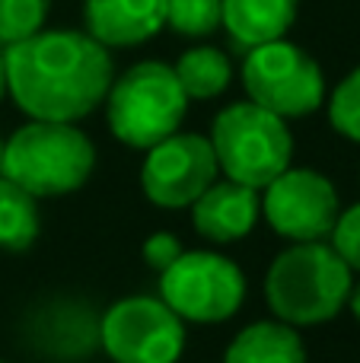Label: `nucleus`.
I'll use <instances>...</instances> for the list:
<instances>
[{"instance_id": "2eb2a0df", "label": "nucleus", "mask_w": 360, "mask_h": 363, "mask_svg": "<svg viewBox=\"0 0 360 363\" xmlns=\"http://www.w3.org/2000/svg\"><path fill=\"white\" fill-rule=\"evenodd\" d=\"M179 83H182L185 96L191 99H217L227 93L230 80H233V61L227 51L214 48V45H195L189 48L176 64Z\"/></svg>"}, {"instance_id": "f257e3e1", "label": "nucleus", "mask_w": 360, "mask_h": 363, "mask_svg": "<svg viewBox=\"0 0 360 363\" xmlns=\"http://www.w3.org/2000/svg\"><path fill=\"white\" fill-rule=\"evenodd\" d=\"M6 96L35 121H74L106 102L115 80L106 45L77 29H42L4 48Z\"/></svg>"}, {"instance_id": "1a4fd4ad", "label": "nucleus", "mask_w": 360, "mask_h": 363, "mask_svg": "<svg viewBox=\"0 0 360 363\" xmlns=\"http://www.w3.org/2000/svg\"><path fill=\"white\" fill-rule=\"evenodd\" d=\"M220 176L214 147L204 134L176 131L153 144L140 166V188L157 207H191Z\"/></svg>"}, {"instance_id": "6ab92c4d", "label": "nucleus", "mask_w": 360, "mask_h": 363, "mask_svg": "<svg viewBox=\"0 0 360 363\" xmlns=\"http://www.w3.org/2000/svg\"><path fill=\"white\" fill-rule=\"evenodd\" d=\"M329 121L342 138L360 144V67H354L329 96Z\"/></svg>"}, {"instance_id": "6e6552de", "label": "nucleus", "mask_w": 360, "mask_h": 363, "mask_svg": "<svg viewBox=\"0 0 360 363\" xmlns=\"http://www.w3.org/2000/svg\"><path fill=\"white\" fill-rule=\"evenodd\" d=\"M99 341L115 363H176L185 322L159 296H125L102 315Z\"/></svg>"}, {"instance_id": "f8f14e48", "label": "nucleus", "mask_w": 360, "mask_h": 363, "mask_svg": "<svg viewBox=\"0 0 360 363\" xmlns=\"http://www.w3.org/2000/svg\"><path fill=\"white\" fill-rule=\"evenodd\" d=\"M261 213L259 191L240 182H214L201 198L191 204V223L198 236L210 239L217 245H230L246 239L255 230Z\"/></svg>"}, {"instance_id": "9b49d317", "label": "nucleus", "mask_w": 360, "mask_h": 363, "mask_svg": "<svg viewBox=\"0 0 360 363\" xmlns=\"http://www.w3.org/2000/svg\"><path fill=\"white\" fill-rule=\"evenodd\" d=\"M86 35L106 48H131L166 29V0H83Z\"/></svg>"}, {"instance_id": "dca6fc26", "label": "nucleus", "mask_w": 360, "mask_h": 363, "mask_svg": "<svg viewBox=\"0 0 360 363\" xmlns=\"http://www.w3.org/2000/svg\"><path fill=\"white\" fill-rule=\"evenodd\" d=\"M38 198L0 172V249L23 252L38 239Z\"/></svg>"}, {"instance_id": "5701e85b", "label": "nucleus", "mask_w": 360, "mask_h": 363, "mask_svg": "<svg viewBox=\"0 0 360 363\" xmlns=\"http://www.w3.org/2000/svg\"><path fill=\"white\" fill-rule=\"evenodd\" d=\"M6 96V64H4V55H0V102Z\"/></svg>"}, {"instance_id": "7ed1b4c3", "label": "nucleus", "mask_w": 360, "mask_h": 363, "mask_svg": "<svg viewBox=\"0 0 360 363\" xmlns=\"http://www.w3.org/2000/svg\"><path fill=\"white\" fill-rule=\"evenodd\" d=\"M96 166V147L77 125L35 121L4 140V176L35 198H61L86 185Z\"/></svg>"}, {"instance_id": "0eeeda50", "label": "nucleus", "mask_w": 360, "mask_h": 363, "mask_svg": "<svg viewBox=\"0 0 360 363\" xmlns=\"http://www.w3.org/2000/svg\"><path fill=\"white\" fill-rule=\"evenodd\" d=\"M242 86L249 102L274 112L278 118H306L325 102V77L316 57L300 45L278 38L246 51Z\"/></svg>"}, {"instance_id": "aec40b11", "label": "nucleus", "mask_w": 360, "mask_h": 363, "mask_svg": "<svg viewBox=\"0 0 360 363\" xmlns=\"http://www.w3.org/2000/svg\"><path fill=\"white\" fill-rule=\"evenodd\" d=\"M332 249L342 255V262L351 271H360V204H351L348 211L338 213L335 230H332Z\"/></svg>"}, {"instance_id": "a211bd4d", "label": "nucleus", "mask_w": 360, "mask_h": 363, "mask_svg": "<svg viewBox=\"0 0 360 363\" xmlns=\"http://www.w3.org/2000/svg\"><path fill=\"white\" fill-rule=\"evenodd\" d=\"M51 0H0V45H16L45 29Z\"/></svg>"}, {"instance_id": "393cba45", "label": "nucleus", "mask_w": 360, "mask_h": 363, "mask_svg": "<svg viewBox=\"0 0 360 363\" xmlns=\"http://www.w3.org/2000/svg\"><path fill=\"white\" fill-rule=\"evenodd\" d=\"M0 363H4V360H0Z\"/></svg>"}, {"instance_id": "f03ea898", "label": "nucleus", "mask_w": 360, "mask_h": 363, "mask_svg": "<svg viewBox=\"0 0 360 363\" xmlns=\"http://www.w3.org/2000/svg\"><path fill=\"white\" fill-rule=\"evenodd\" d=\"M354 271L329 242H291L271 262L265 296L278 322L293 328L322 325L348 306Z\"/></svg>"}, {"instance_id": "4be33fe9", "label": "nucleus", "mask_w": 360, "mask_h": 363, "mask_svg": "<svg viewBox=\"0 0 360 363\" xmlns=\"http://www.w3.org/2000/svg\"><path fill=\"white\" fill-rule=\"evenodd\" d=\"M348 306H351V313H354V319L360 322V281L351 287V296H348Z\"/></svg>"}, {"instance_id": "4468645a", "label": "nucleus", "mask_w": 360, "mask_h": 363, "mask_svg": "<svg viewBox=\"0 0 360 363\" xmlns=\"http://www.w3.org/2000/svg\"><path fill=\"white\" fill-rule=\"evenodd\" d=\"M223 363H306V347L287 322H252L230 341Z\"/></svg>"}, {"instance_id": "423d86ee", "label": "nucleus", "mask_w": 360, "mask_h": 363, "mask_svg": "<svg viewBox=\"0 0 360 363\" xmlns=\"http://www.w3.org/2000/svg\"><path fill=\"white\" fill-rule=\"evenodd\" d=\"M159 300L182 322L217 325L227 322L246 300V274L220 252H182L159 274Z\"/></svg>"}, {"instance_id": "b1692460", "label": "nucleus", "mask_w": 360, "mask_h": 363, "mask_svg": "<svg viewBox=\"0 0 360 363\" xmlns=\"http://www.w3.org/2000/svg\"><path fill=\"white\" fill-rule=\"evenodd\" d=\"M0 172H4V140H0Z\"/></svg>"}, {"instance_id": "f3484780", "label": "nucleus", "mask_w": 360, "mask_h": 363, "mask_svg": "<svg viewBox=\"0 0 360 363\" xmlns=\"http://www.w3.org/2000/svg\"><path fill=\"white\" fill-rule=\"evenodd\" d=\"M223 23V0H166V26L185 38H208Z\"/></svg>"}, {"instance_id": "20e7f679", "label": "nucleus", "mask_w": 360, "mask_h": 363, "mask_svg": "<svg viewBox=\"0 0 360 363\" xmlns=\"http://www.w3.org/2000/svg\"><path fill=\"white\" fill-rule=\"evenodd\" d=\"M189 112V96L176 70L163 61H137L115 77L106 96L112 134L131 150H150L176 134Z\"/></svg>"}, {"instance_id": "39448f33", "label": "nucleus", "mask_w": 360, "mask_h": 363, "mask_svg": "<svg viewBox=\"0 0 360 363\" xmlns=\"http://www.w3.org/2000/svg\"><path fill=\"white\" fill-rule=\"evenodd\" d=\"M208 140L223 176L255 191L291 169L293 138L287 121L249 99L223 108Z\"/></svg>"}, {"instance_id": "412c9836", "label": "nucleus", "mask_w": 360, "mask_h": 363, "mask_svg": "<svg viewBox=\"0 0 360 363\" xmlns=\"http://www.w3.org/2000/svg\"><path fill=\"white\" fill-rule=\"evenodd\" d=\"M182 252H185L182 242H179L172 233L159 230V233H153V236H147V242H144V262L150 264L153 271H159V274H163V271L169 268V264L176 262Z\"/></svg>"}, {"instance_id": "ddd939ff", "label": "nucleus", "mask_w": 360, "mask_h": 363, "mask_svg": "<svg viewBox=\"0 0 360 363\" xmlns=\"http://www.w3.org/2000/svg\"><path fill=\"white\" fill-rule=\"evenodd\" d=\"M300 0H223V29L240 51L278 42L293 29Z\"/></svg>"}, {"instance_id": "9d476101", "label": "nucleus", "mask_w": 360, "mask_h": 363, "mask_svg": "<svg viewBox=\"0 0 360 363\" xmlns=\"http://www.w3.org/2000/svg\"><path fill=\"white\" fill-rule=\"evenodd\" d=\"M261 191V213L278 236L291 242H322L332 236L342 201L322 172L291 166Z\"/></svg>"}]
</instances>
